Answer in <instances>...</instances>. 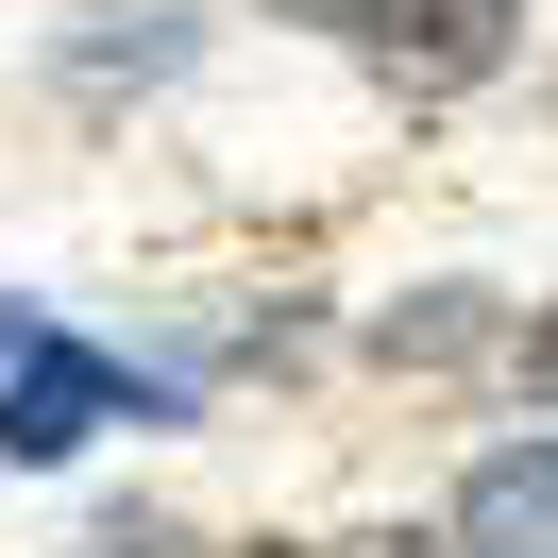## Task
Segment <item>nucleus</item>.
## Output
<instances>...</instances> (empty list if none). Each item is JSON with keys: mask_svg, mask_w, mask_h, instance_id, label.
<instances>
[{"mask_svg": "<svg viewBox=\"0 0 558 558\" xmlns=\"http://www.w3.org/2000/svg\"><path fill=\"white\" fill-rule=\"evenodd\" d=\"M524 389H542V407H558V305L524 322Z\"/></svg>", "mask_w": 558, "mask_h": 558, "instance_id": "obj_5", "label": "nucleus"}, {"mask_svg": "<svg viewBox=\"0 0 558 558\" xmlns=\"http://www.w3.org/2000/svg\"><path fill=\"white\" fill-rule=\"evenodd\" d=\"M254 558H305V542H254Z\"/></svg>", "mask_w": 558, "mask_h": 558, "instance_id": "obj_8", "label": "nucleus"}, {"mask_svg": "<svg viewBox=\"0 0 558 558\" xmlns=\"http://www.w3.org/2000/svg\"><path fill=\"white\" fill-rule=\"evenodd\" d=\"M102 558H186V542H170V524H136V508H119V524H102Z\"/></svg>", "mask_w": 558, "mask_h": 558, "instance_id": "obj_4", "label": "nucleus"}, {"mask_svg": "<svg viewBox=\"0 0 558 558\" xmlns=\"http://www.w3.org/2000/svg\"><path fill=\"white\" fill-rule=\"evenodd\" d=\"M355 558H440V542H355Z\"/></svg>", "mask_w": 558, "mask_h": 558, "instance_id": "obj_6", "label": "nucleus"}, {"mask_svg": "<svg viewBox=\"0 0 558 558\" xmlns=\"http://www.w3.org/2000/svg\"><path fill=\"white\" fill-rule=\"evenodd\" d=\"M322 17H339L389 85H474V69H508V17H524V0H322Z\"/></svg>", "mask_w": 558, "mask_h": 558, "instance_id": "obj_2", "label": "nucleus"}, {"mask_svg": "<svg viewBox=\"0 0 558 558\" xmlns=\"http://www.w3.org/2000/svg\"><path fill=\"white\" fill-rule=\"evenodd\" d=\"M17 339H35V322H0V355H17Z\"/></svg>", "mask_w": 558, "mask_h": 558, "instance_id": "obj_7", "label": "nucleus"}, {"mask_svg": "<svg viewBox=\"0 0 558 558\" xmlns=\"http://www.w3.org/2000/svg\"><path fill=\"white\" fill-rule=\"evenodd\" d=\"M457 558H558V440H508L457 474Z\"/></svg>", "mask_w": 558, "mask_h": 558, "instance_id": "obj_3", "label": "nucleus"}, {"mask_svg": "<svg viewBox=\"0 0 558 558\" xmlns=\"http://www.w3.org/2000/svg\"><path fill=\"white\" fill-rule=\"evenodd\" d=\"M119 407H170V389H136L102 339H17V373H0V457L51 474V457H85Z\"/></svg>", "mask_w": 558, "mask_h": 558, "instance_id": "obj_1", "label": "nucleus"}]
</instances>
